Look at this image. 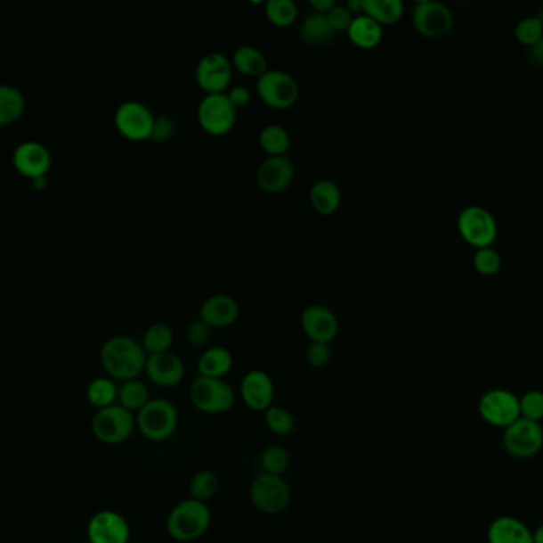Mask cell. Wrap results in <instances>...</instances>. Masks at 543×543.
<instances>
[{"mask_svg":"<svg viewBox=\"0 0 543 543\" xmlns=\"http://www.w3.org/2000/svg\"><path fill=\"white\" fill-rule=\"evenodd\" d=\"M147 352L143 344L131 336H111L103 342L101 350V364L111 378L119 381L137 380L145 372Z\"/></svg>","mask_w":543,"mask_h":543,"instance_id":"cell-1","label":"cell"},{"mask_svg":"<svg viewBox=\"0 0 543 543\" xmlns=\"http://www.w3.org/2000/svg\"><path fill=\"white\" fill-rule=\"evenodd\" d=\"M212 522L206 502L188 498L176 504L167 516V532L178 542H192L204 536Z\"/></svg>","mask_w":543,"mask_h":543,"instance_id":"cell-2","label":"cell"},{"mask_svg":"<svg viewBox=\"0 0 543 543\" xmlns=\"http://www.w3.org/2000/svg\"><path fill=\"white\" fill-rule=\"evenodd\" d=\"M135 427L150 441L170 439L178 427V411L175 405L166 399H151L137 413Z\"/></svg>","mask_w":543,"mask_h":543,"instance_id":"cell-3","label":"cell"},{"mask_svg":"<svg viewBox=\"0 0 543 543\" xmlns=\"http://www.w3.org/2000/svg\"><path fill=\"white\" fill-rule=\"evenodd\" d=\"M251 504L264 514H279L291 504V488L281 475L259 473L251 481Z\"/></svg>","mask_w":543,"mask_h":543,"instance_id":"cell-4","label":"cell"},{"mask_svg":"<svg viewBox=\"0 0 543 543\" xmlns=\"http://www.w3.org/2000/svg\"><path fill=\"white\" fill-rule=\"evenodd\" d=\"M93 433L101 443L121 445L129 440L135 429V416L121 405H111L109 408L97 409L91 423Z\"/></svg>","mask_w":543,"mask_h":543,"instance_id":"cell-5","label":"cell"},{"mask_svg":"<svg viewBox=\"0 0 543 543\" xmlns=\"http://www.w3.org/2000/svg\"><path fill=\"white\" fill-rule=\"evenodd\" d=\"M191 403L207 415H223L234 407L235 392L229 383L220 378L199 376L190 391Z\"/></svg>","mask_w":543,"mask_h":543,"instance_id":"cell-6","label":"cell"},{"mask_svg":"<svg viewBox=\"0 0 543 543\" xmlns=\"http://www.w3.org/2000/svg\"><path fill=\"white\" fill-rule=\"evenodd\" d=\"M257 93L265 104L273 109L293 107L299 99V83L293 75L280 69H272L257 78Z\"/></svg>","mask_w":543,"mask_h":543,"instance_id":"cell-7","label":"cell"},{"mask_svg":"<svg viewBox=\"0 0 543 543\" xmlns=\"http://www.w3.org/2000/svg\"><path fill=\"white\" fill-rule=\"evenodd\" d=\"M502 443L512 457L531 459L543 448V427L540 423L520 417L504 429Z\"/></svg>","mask_w":543,"mask_h":543,"instance_id":"cell-8","label":"cell"},{"mask_svg":"<svg viewBox=\"0 0 543 543\" xmlns=\"http://www.w3.org/2000/svg\"><path fill=\"white\" fill-rule=\"evenodd\" d=\"M478 413L486 424L507 429L522 417L520 399L507 389H491L482 395Z\"/></svg>","mask_w":543,"mask_h":543,"instance_id":"cell-9","label":"cell"},{"mask_svg":"<svg viewBox=\"0 0 543 543\" xmlns=\"http://www.w3.org/2000/svg\"><path fill=\"white\" fill-rule=\"evenodd\" d=\"M199 123L202 129L212 136L228 135L237 121V109L229 103L224 93L206 95L199 103Z\"/></svg>","mask_w":543,"mask_h":543,"instance_id":"cell-10","label":"cell"},{"mask_svg":"<svg viewBox=\"0 0 543 543\" xmlns=\"http://www.w3.org/2000/svg\"><path fill=\"white\" fill-rule=\"evenodd\" d=\"M155 115L139 101H126L115 112V125L121 135L131 141L151 139Z\"/></svg>","mask_w":543,"mask_h":543,"instance_id":"cell-11","label":"cell"},{"mask_svg":"<svg viewBox=\"0 0 543 543\" xmlns=\"http://www.w3.org/2000/svg\"><path fill=\"white\" fill-rule=\"evenodd\" d=\"M459 233L472 246L490 247L498 236V225L494 217L483 208L470 206L464 209L458 218Z\"/></svg>","mask_w":543,"mask_h":543,"instance_id":"cell-12","label":"cell"},{"mask_svg":"<svg viewBox=\"0 0 543 543\" xmlns=\"http://www.w3.org/2000/svg\"><path fill=\"white\" fill-rule=\"evenodd\" d=\"M413 26L421 36L439 38L453 28V15L441 2L421 0L413 8Z\"/></svg>","mask_w":543,"mask_h":543,"instance_id":"cell-13","label":"cell"},{"mask_svg":"<svg viewBox=\"0 0 543 543\" xmlns=\"http://www.w3.org/2000/svg\"><path fill=\"white\" fill-rule=\"evenodd\" d=\"M232 78V62L218 52L206 54L196 68L198 85L207 95H218L229 86Z\"/></svg>","mask_w":543,"mask_h":543,"instance_id":"cell-14","label":"cell"},{"mask_svg":"<svg viewBox=\"0 0 543 543\" xmlns=\"http://www.w3.org/2000/svg\"><path fill=\"white\" fill-rule=\"evenodd\" d=\"M88 542L129 543L131 529L123 514L113 510H101L88 522Z\"/></svg>","mask_w":543,"mask_h":543,"instance_id":"cell-15","label":"cell"},{"mask_svg":"<svg viewBox=\"0 0 543 543\" xmlns=\"http://www.w3.org/2000/svg\"><path fill=\"white\" fill-rule=\"evenodd\" d=\"M294 174L296 168L291 158H288L287 155L269 157L257 168V185L265 193H281L293 184Z\"/></svg>","mask_w":543,"mask_h":543,"instance_id":"cell-16","label":"cell"},{"mask_svg":"<svg viewBox=\"0 0 543 543\" xmlns=\"http://www.w3.org/2000/svg\"><path fill=\"white\" fill-rule=\"evenodd\" d=\"M302 330L312 342L329 344L338 335V319L328 306L310 305L301 317Z\"/></svg>","mask_w":543,"mask_h":543,"instance_id":"cell-17","label":"cell"},{"mask_svg":"<svg viewBox=\"0 0 543 543\" xmlns=\"http://www.w3.org/2000/svg\"><path fill=\"white\" fill-rule=\"evenodd\" d=\"M13 164L22 176L37 179L50 171L52 153L40 142L24 141L13 152Z\"/></svg>","mask_w":543,"mask_h":543,"instance_id":"cell-18","label":"cell"},{"mask_svg":"<svg viewBox=\"0 0 543 543\" xmlns=\"http://www.w3.org/2000/svg\"><path fill=\"white\" fill-rule=\"evenodd\" d=\"M240 395L248 408L253 411H265L271 408L275 397L273 381L263 370H251L243 376Z\"/></svg>","mask_w":543,"mask_h":543,"instance_id":"cell-19","label":"cell"},{"mask_svg":"<svg viewBox=\"0 0 543 543\" xmlns=\"http://www.w3.org/2000/svg\"><path fill=\"white\" fill-rule=\"evenodd\" d=\"M145 372L150 380L159 387H175L183 381L184 364L182 358L174 352L151 354L147 358Z\"/></svg>","mask_w":543,"mask_h":543,"instance_id":"cell-20","label":"cell"},{"mask_svg":"<svg viewBox=\"0 0 543 543\" xmlns=\"http://www.w3.org/2000/svg\"><path fill=\"white\" fill-rule=\"evenodd\" d=\"M240 308L234 298L226 293H215L200 306V317L210 328H226L239 319Z\"/></svg>","mask_w":543,"mask_h":543,"instance_id":"cell-21","label":"cell"},{"mask_svg":"<svg viewBox=\"0 0 543 543\" xmlns=\"http://www.w3.org/2000/svg\"><path fill=\"white\" fill-rule=\"evenodd\" d=\"M488 543H534L532 531L515 516H499L488 528Z\"/></svg>","mask_w":543,"mask_h":543,"instance_id":"cell-22","label":"cell"},{"mask_svg":"<svg viewBox=\"0 0 543 543\" xmlns=\"http://www.w3.org/2000/svg\"><path fill=\"white\" fill-rule=\"evenodd\" d=\"M346 32L353 44L360 48H374L382 42V24L377 23L366 13L354 16V20Z\"/></svg>","mask_w":543,"mask_h":543,"instance_id":"cell-23","label":"cell"},{"mask_svg":"<svg viewBox=\"0 0 543 543\" xmlns=\"http://www.w3.org/2000/svg\"><path fill=\"white\" fill-rule=\"evenodd\" d=\"M234 365V358L226 348L214 346L204 350V354L199 358V373L206 378H220L226 376Z\"/></svg>","mask_w":543,"mask_h":543,"instance_id":"cell-24","label":"cell"},{"mask_svg":"<svg viewBox=\"0 0 543 543\" xmlns=\"http://www.w3.org/2000/svg\"><path fill=\"white\" fill-rule=\"evenodd\" d=\"M310 202L320 214L330 216L340 208V202H342L340 188L332 180H318L310 190Z\"/></svg>","mask_w":543,"mask_h":543,"instance_id":"cell-25","label":"cell"},{"mask_svg":"<svg viewBox=\"0 0 543 543\" xmlns=\"http://www.w3.org/2000/svg\"><path fill=\"white\" fill-rule=\"evenodd\" d=\"M301 37L309 45L320 46L330 42L334 37V29L330 28L328 15L313 12L305 16L302 21Z\"/></svg>","mask_w":543,"mask_h":543,"instance_id":"cell-26","label":"cell"},{"mask_svg":"<svg viewBox=\"0 0 543 543\" xmlns=\"http://www.w3.org/2000/svg\"><path fill=\"white\" fill-rule=\"evenodd\" d=\"M232 66L237 70H240L242 74L257 77V78L269 70L264 53L256 46L251 45L239 46L235 50Z\"/></svg>","mask_w":543,"mask_h":543,"instance_id":"cell-27","label":"cell"},{"mask_svg":"<svg viewBox=\"0 0 543 543\" xmlns=\"http://www.w3.org/2000/svg\"><path fill=\"white\" fill-rule=\"evenodd\" d=\"M26 107V97L12 85H0V127L20 119Z\"/></svg>","mask_w":543,"mask_h":543,"instance_id":"cell-28","label":"cell"},{"mask_svg":"<svg viewBox=\"0 0 543 543\" xmlns=\"http://www.w3.org/2000/svg\"><path fill=\"white\" fill-rule=\"evenodd\" d=\"M362 12L378 24H394L404 15L401 0H364Z\"/></svg>","mask_w":543,"mask_h":543,"instance_id":"cell-29","label":"cell"},{"mask_svg":"<svg viewBox=\"0 0 543 543\" xmlns=\"http://www.w3.org/2000/svg\"><path fill=\"white\" fill-rule=\"evenodd\" d=\"M150 400L151 399L147 384L140 380L126 381L125 384L119 387L118 405H121L131 413H139Z\"/></svg>","mask_w":543,"mask_h":543,"instance_id":"cell-30","label":"cell"},{"mask_svg":"<svg viewBox=\"0 0 543 543\" xmlns=\"http://www.w3.org/2000/svg\"><path fill=\"white\" fill-rule=\"evenodd\" d=\"M259 145L269 153V157H281L287 155L291 147V137L285 128L272 123L263 128L259 135Z\"/></svg>","mask_w":543,"mask_h":543,"instance_id":"cell-31","label":"cell"},{"mask_svg":"<svg viewBox=\"0 0 543 543\" xmlns=\"http://www.w3.org/2000/svg\"><path fill=\"white\" fill-rule=\"evenodd\" d=\"M118 392H119V389L110 378H96L89 383L86 395L93 407L103 409L109 408L111 405H117Z\"/></svg>","mask_w":543,"mask_h":543,"instance_id":"cell-32","label":"cell"},{"mask_svg":"<svg viewBox=\"0 0 543 543\" xmlns=\"http://www.w3.org/2000/svg\"><path fill=\"white\" fill-rule=\"evenodd\" d=\"M220 491V478L210 470H200L190 481V496L199 502H207Z\"/></svg>","mask_w":543,"mask_h":543,"instance_id":"cell-33","label":"cell"},{"mask_svg":"<svg viewBox=\"0 0 543 543\" xmlns=\"http://www.w3.org/2000/svg\"><path fill=\"white\" fill-rule=\"evenodd\" d=\"M172 344H174V332L166 324L151 325L143 336V350L148 352V356L167 352L172 348Z\"/></svg>","mask_w":543,"mask_h":543,"instance_id":"cell-34","label":"cell"},{"mask_svg":"<svg viewBox=\"0 0 543 543\" xmlns=\"http://www.w3.org/2000/svg\"><path fill=\"white\" fill-rule=\"evenodd\" d=\"M299 8L293 0H269L265 4V15L279 28H288L296 21Z\"/></svg>","mask_w":543,"mask_h":543,"instance_id":"cell-35","label":"cell"},{"mask_svg":"<svg viewBox=\"0 0 543 543\" xmlns=\"http://www.w3.org/2000/svg\"><path fill=\"white\" fill-rule=\"evenodd\" d=\"M264 413L265 425L272 433L279 437H287L289 433H293L296 429V419L289 409L272 405Z\"/></svg>","mask_w":543,"mask_h":543,"instance_id":"cell-36","label":"cell"},{"mask_svg":"<svg viewBox=\"0 0 543 543\" xmlns=\"http://www.w3.org/2000/svg\"><path fill=\"white\" fill-rule=\"evenodd\" d=\"M259 461H261V467H263L264 473L281 475V473L287 472L291 459H289L287 448L272 445V447L265 448Z\"/></svg>","mask_w":543,"mask_h":543,"instance_id":"cell-37","label":"cell"},{"mask_svg":"<svg viewBox=\"0 0 543 543\" xmlns=\"http://www.w3.org/2000/svg\"><path fill=\"white\" fill-rule=\"evenodd\" d=\"M520 413L522 417L540 423L543 419V392L542 391H528L520 399Z\"/></svg>","mask_w":543,"mask_h":543,"instance_id":"cell-38","label":"cell"},{"mask_svg":"<svg viewBox=\"0 0 543 543\" xmlns=\"http://www.w3.org/2000/svg\"><path fill=\"white\" fill-rule=\"evenodd\" d=\"M515 36L523 45L532 46L543 37V28L536 16L524 18L515 29Z\"/></svg>","mask_w":543,"mask_h":543,"instance_id":"cell-39","label":"cell"},{"mask_svg":"<svg viewBox=\"0 0 543 543\" xmlns=\"http://www.w3.org/2000/svg\"><path fill=\"white\" fill-rule=\"evenodd\" d=\"M474 265L478 273L483 276L496 275L500 269L499 253L496 252L491 247H483L475 253Z\"/></svg>","mask_w":543,"mask_h":543,"instance_id":"cell-40","label":"cell"},{"mask_svg":"<svg viewBox=\"0 0 543 543\" xmlns=\"http://www.w3.org/2000/svg\"><path fill=\"white\" fill-rule=\"evenodd\" d=\"M176 125L175 119L169 117V115H159L156 117L155 125H153V133H151V139L159 144H166V142L172 141L175 137Z\"/></svg>","mask_w":543,"mask_h":543,"instance_id":"cell-41","label":"cell"},{"mask_svg":"<svg viewBox=\"0 0 543 543\" xmlns=\"http://www.w3.org/2000/svg\"><path fill=\"white\" fill-rule=\"evenodd\" d=\"M330 358H332V350H330L329 344L310 342L309 348L305 350L307 364L315 366V368H323L329 364Z\"/></svg>","mask_w":543,"mask_h":543,"instance_id":"cell-42","label":"cell"},{"mask_svg":"<svg viewBox=\"0 0 543 543\" xmlns=\"http://www.w3.org/2000/svg\"><path fill=\"white\" fill-rule=\"evenodd\" d=\"M212 328L207 325L204 320H194L186 330V340L192 348H204L210 341Z\"/></svg>","mask_w":543,"mask_h":543,"instance_id":"cell-43","label":"cell"},{"mask_svg":"<svg viewBox=\"0 0 543 543\" xmlns=\"http://www.w3.org/2000/svg\"><path fill=\"white\" fill-rule=\"evenodd\" d=\"M328 20H329L330 28L334 29V32H340V30H348L350 24L354 20V15L346 5H336L328 13Z\"/></svg>","mask_w":543,"mask_h":543,"instance_id":"cell-44","label":"cell"},{"mask_svg":"<svg viewBox=\"0 0 543 543\" xmlns=\"http://www.w3.org/2000/svg\"><path fill=\"white\" fill-rule=\"evenodd\" d=\"M226 96H228L229 103L234 105L235 109H243V107L250 104V91L247 90L242 85H235L232 88H229Z\"/></svg>","mask_w":543,"mask_h":543,"instance_id":"cell-45","label":"cell"},{"mask_svg":"<svg viewBox=\"0 0 543 543\" xmlns=\"http://www.w3.org/2000/svg\"><path fill=\"white\" fill-rule=\"evenodd\" d=\"M529 61L532 66L536 68H543V37L536 42L534 45L531 46V50L528 53Z\"/></svg>","mask_w":543,"mask_h":543,"instance_id":"cell-46","label":"cell"},{"mask_svg":"<svg viewBox=\"0 0 543 543\" xmlns=\"http://www.w3.org/2000/svg\"><path fill=\"white\" fill-rule=\"evenodd\" d=\"M309 5L313 8V12L328 15L330 10L336 7V2L334 0H309Z\"/></svg>","mask_w":543,"mask_h":543,"instance_id":"cell-47","label":"cell"},{"mask_svg":"<svg viewBox=\"0 0 543 543\" xmlns=\"http://www.w3.org/2000/svg\"><path fill=\"white\" fill-rule=\"evenodd\" d=\"M346 7L352 12L353 15L360 13V12H362V7H364V0H348Z\"/></svg>","mask_w":543,"mask_h":543,"instance_id":"cell-48","label":"cell"},{"mask_svg":"<svg viewBox=\"0 0 543 543\" xmlns=\"http://www.w3.org/2000/svg\"><path fill=\"white\" fill-rule=\"evenodd\" d=\"M532 540H534V543H543V524L532 532Z\"/></svg>","mask_w":543,"mask_h":543,"instance_id":"cell-49","label":"cell"},{"mask_svg":"<svg viewBox=\"0 0 543 543\" xmlns=\"http://www.w3.org/2000/svg\"><path fill=\"white\" fill-rule=\"evenodd\" d=\"M32 185L36 186L37 190H42L46 186V179L44 177H37V179H32Z\"/></svg>","mask_w":543,"mask_h":543,"instance_id":"cell-50","label":"cell"},{"mask_svg":"<svg viewBox=\"0 0 543 543\" xmlns=\"http://www.w3.org/2000/svg\"><path fill=\"white\" fill-rule=\"evenodd\" d=\"M536 18L539 20V21H540L543 28V5H540V8H539V15H537Z\"/></svg>","mask_w":543,"mask_h":543,"instance_id":"cell-51","label":"cell"},{"mask_svg":"<svg viewBox=\"0 0 543 543\" xmlns=\"http://www.w3.org/2000/svg\"><path fill=\"white\" fill-rule=\"evenodd\" d=\"M81 543H91V542H81Z\"/></svg>","mask_w":543,"mask_h":543,"instance_id":"cell-52","label":"cell"},{"mask_svg":"<svg viewBox=\"0 0 543 543\" xmlns=\"http://www.w3.org/2000/svg\"><path fill=\"white\" fill-rule=\"evenodd\" d=\"M129 543H139V542H129Z\"/></svg>","mask_w":543,"mask_h":543,"instance_id":"cell-53","label":"cell"}]
</instances>
